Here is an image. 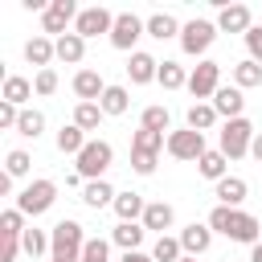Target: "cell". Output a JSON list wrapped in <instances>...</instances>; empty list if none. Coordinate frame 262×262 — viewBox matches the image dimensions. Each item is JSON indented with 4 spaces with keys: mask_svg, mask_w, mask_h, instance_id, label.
Instances as JSON below:
<instances>
[{
    "mask_svg": "<svg viewBox=\"0 0 262 262\" xmlns=\"http://www.w3.org/2000/svg\"><path fill=\"white\" fill-rule=\"evenodd\" d=\"M233 86H237V90L262 86V66H258V61H250V57H246V61H237V66H233Z\"/></svg>",
    "mask_w": 262,
    "mask_h": 262,
    "instance_id": "f546056e",
    "label": "cell"
},
{
    "mask_svg": "<svg viewBox=\"0 0 262 262\" xmlns=\"http://www.w3.org/2000/svg\"><path fill=\"white\" fill-rule=\"evenodd\" d=\"M254 29V16H250V8L246 4H225L221 12H217V33H250Z\"/></svg>",
    "mask_w": 262,
    "mask_h": 262,
    "instance_id": "7c38bea8",
    "label": "cell"
},
{
    "mask_svg": "<svg viewBox=\"0 0 262 262\" xmlns=\"http://www.w3.org/2000/svg\"><path fill=\"white\" fill-rule=\"evenodd\" d=\"M246 192H250V184H246L242 176H225V180H217V188H213L217 205H229V209H242Z\"/></svg>",
    "mask_w": 262,
    "mask_h": 262,
    "instance_id": "ac0fdd59",
    "label": "cell"
},
{
    "mask_svg": "<svg viewBox=\"0 0 262 262\" xmlns=\"http://www.w3.org/2000/svg\"><path fill=\"white\" fill-rule=\"evenodd\" d=\"M147 33V20H139L135 12H115V29H111V45L123 53H135V41Z\"/></svg>",
    "mask_w": 262,
    "mask_h": 262,
    "instance_id": "9c48e42d",
    "label": "cell"
},
{
    "mask_svg": "<svg viewBox=\"0 0 262 262\" xmlns=\"http://www.w3.org/2000/svg\"><path fill=\"white\" fill-rule=\"evenodd\" d=\"M180 262H196V258H188V254H184V258H180Z\"/></svg>",
    "mask_w": 262,
    "mask_h": 262,
    "instance_id": "681fc988",
    "label": "cell"
},
{
    "mask_svg": "<svg viewBox=\"0 0 262 262\" xmlns=\"http://www.w3.org/2000/svg\"><path fill=\"white\" fill-rule=\"evenodd\" d=\"M213 111L229 123V119H242V111H246V98H242V90L237 86H221L217 94H213Z\"/></svg>",
    "mask_w": 262,
    "mask_h": 262,
    "instance_id": "e0dca14e",
    "label": "cell"
},
{
    "mask_svg": "<svg viewBox=\"0 0 262 262\" xmlns=\"http://www.w3.org/2000/svg\"><path fill=\"white\" fill-rule=\"evenodd\" d=\"M53 57H57V41H53V37L37 33V37H29V41H25V61H29V66L49 70V61H53Z\"/></svg>",
    "mask_w": 262,
    "mask_h": 262,
    "instance_id": "4fadbf2b",
    "label": "cell"
},
{
    "mask_svg": "<svg viewBox=\"0 0 262 262\" xmlns=\"http://www.w3.org/2000/svg\"><path fill=\"white\" fill-rule=\"evenodd\" d=\"M176 237H180V246H184V254H188V258H201V254L213 246V229H209V225H196V221H192V225H184Z\"/></svg>",
    "mask_w": 262,
    "mask_h": 262,
    "instance_id": "2e32d148",
    "label": "cell"
},
{
    "mask_svg": "<svg viewBox=\"0 0 262 262\" xmlns=\"http://www.w3.org/2000/svg\"><path fill=\"white\" fill-rule=\"evenodd\" d=\"M25 246H20V237H4L0 242V262H16V254H20Z\"/></svg>",
    "mask_w": 262,
    "mask_h": 262,
    "instance_id": "f6af8a7d",
    "label": "cell"
},
{
    "mask_svg": "<svg viewBox=\"0 0 262 262\" xmlns=\"http://www.w3.org/2000/svg\"><path fill=\"white\" fill-rule=\"evenodd\" d=\"M115 164V147L106 143V139H90L78 156H74V172L82 176V180H102V172Z\"/></svg>",
    "mask_w": 262,
    "mask_h": 262,
    "instance_id": "3957f363",
    "label": "cell"
},
{
    "mask_svg": "<svg viewBox=\"0 0 262 262\" xmlns=\"http://www.w3.org/2000/svg\"><path fill=\"white\" fill-rule=\"evenodd\" d=\"M217 119H221V115L213 111V102H192V106L184 111V127H192V131H201V135H205Z\"/></svg>",
    "mask_w": 262,
    "mask_h": 262,
    "instance_id": "603a6c76",
    "label": "cell"
},
{
    "mask_svg": "<svg viewBox=\"0 0 262 262\" xmlns=\"http://www.w3.org/2000/svg\"><path fill=\"white\" fill-rule=\"evenodd\" d=\"M33 94H37V90H33V82H29V78H20V74H8V78H4V90H0V98H4V102H12V106H20V111H25V102H29Z\"/></svg>",
    "mask_w": 262,
    "mask_h": 262,
    "instance_id": "44dd1931",
    "label": "cell"
},
{
    "mask_svg": "<svg viewBox=\"0 0 262 262\" xmlns=\"http://www.w3.org/2000/svg\"><path fill=\"white\" fill-rule=\"evenodd\" d=\"M115 196H119V192H115L106 180H86V184H82V201H86L90 209H106V205H115Z\"/></svg>",
    "mask_w": 262,
    "mask_h": 262,
    "instance_id": "cb8c5ba5",
    "label": "cell"
},
{
    "mask_svg": "<svg viewBox=\"0 0 262 262\" xmlns=\"http://www.w3.org/2000/svg\"><path fill=\"white\" fill-rule=\"evenodd\" d=\"M156 160H160L156 151H139V147H131V168H135L139 176H151V172H156Z\"/></svg>",
    "mask_w": 262,
    "mask_h": 262,
    "instance_id": "b9f144b4",
    "label": "cell"
},
{
    "mask_svg": "<svg viewBox=\"0 0 262 262\" xmlns=\"http://www.w3.org/2000/svg\"><path fill=\"white\" fill-rule=\"evenodd\" d=\"M250 262H262V242H258V246H250Z\"/></svg>",
    "mask_w": 262,
    "mask_h": 262,
    "instance_id": "c3c4849f",
    "label": "cell"
},
{
    "mask_svg": "<svg viewBox=\"0 0 262 262\" xmlns=\"http://www.w3.org/2000/svg\"><path fill=\"white\" fill-rule=\"evenodd\" d=\"M246 49H250V61L262 66V25H254V29L246 33Z\"/></svg>",
    "mask_w": 262,
    "mask_h": 262,
    "instance_id": "ee69618b",
    "label": "cell"
},
{
    "mask_svg": "<svg viewBox=\"0 0 262 262\" xmlns=\"http://www.w3.org/2000/svg\"><path fill=\"white\" fill-rule=\"evenodd\" d=\"M53 201H57V184L53 180H33V184H25L16 192V209L25 217H41L45 209H53Z\"/></svg>",
    "mask_w": 262,
    "mask_h": 262,
    "instance_id": "5b68a950",
    "label": "cell"
},
{
    "mask_svg": "<svg viewBox=\"0 0 262 262\" xmlns=\"http://www.w3.org/2000/svg\"><path fill=\"white\" fill-rule=\"evenodd\" d=\"M41 131H45V115H41V111H33V106H25V111H20V123H16V135L37 139Z\"/></svg>",
    "mask_w": 262,
    "mask_h": 262,
    "instance_id": "836d02e7",
    "label": "cell"
},
{
    "mask_svg": "<svg viewBox=\"0 0 262 262\" xmlns=\"http://www.w3.org/2000/svg\"><path fill=\"white\" fill-rule=\"evenodd\" d=\"M111 29H115V12H106L102 4L82 8V12H78V20H74V33H78L82 41H90V37H98V33H106V37H111Z\"/></svg>",
    "mask_w": 262,
    "mask_h": 262,
    "instance_id": "8fae6325",
    "label": "cell"
},
{
    "mask_svg": "<svg viewBox=\"0 0 262 262\" xmlns=\"http://www.w3.org/2000/svg\"><path fill=\"white\" fill-rule=\"evenodd\" d=\"M86 57V41L78 37V33H66V37H57V61H66V66H78Z\"/></svg>",
    "mask_w": 262,
    "mask_h": 262,
    "instance_id": "83f0119b",
    "label": "cell"
},
{
    "mask_svg": "<svg viewBox=\"0 0 262 262\" xmlns=\"http://www.w3.org/2000/svg\"><path fill=\"white\" fill-rule=\"evenodd\" d=\"M98 106H102V115H127V106H131V94H127V86H106V94L98 98Z\"/></svg>",
    "mask_w": 262,
    "mask_h": 262,
    "instance_id": "f1b7e54d",
    "label": "cell"
},
{
    "mask_svg": "<svg viewBox=\"0 0 262 262\" xmlns=\"http://www.w3.org/2000/svg\"><path fill=\"white\" fill-rule=\"evenodd\" d=\"M78 262H111V242L106 237H90Z\"/></svg>",
    "mask_w": 262,
    "mask_h": 262,
    "instance_id": "ab89813d",
    "label": "cell"
},
{
    "mask_svg": "<svg viewBox=\"0 0 262 262\" xmlns=\"http://www.w3.org/2000/svg\"><path fill=\"white\" fill-rule=\"evenodd\" d=\"M49 262H57V258H49Z\"/></svg>",
    "mask_w": 262,
    "mask_h": 262,
    "instance_id": "f907efd6",
    "label": "cell"
},
{
    "mask_svg": "<svg viewBox=\"0 0 262 262\" xmlns=\"http://www.w3.org/2000/svg\"><path fill=\"white\" fill-rule=\"evenodd\" d=\"M29 168H33V156H29V151H20V147H12V151L4 156V172H8L12 180H16V176H25Z\"/></svg>",
    "mask_w": 262,
    "mask_h": 262,
    "instance_id": "f35d334b",
    "label": "cell"
},
{
    "mask_svg": "<svg viewBox=\"0 0 262 262\" xmlns=\"http://www.w3.org/2000/svg\"><path fill=\"white\" fill-rule=\"evenodd\" d=\"M25 229H29V225H25V213H20L16 205L0 213V237H20Z\"/></svg>",
    "mask_w": 262,
    "mask_h": 262,
    "instance_id": "74e56055",
    "label": "cell"
},
{
    "mask_svg": "<svg viewBox=\"0 0 262 262\" xmlns=\"http://www.w3.org/2000/svg\"><path fill=\"white\" fill-rule=\"evenodd\" d=\"M86 143H90V139H86V131H82L78 123H66V127L57 131V151H61V156H78Z\"/></svg>",
    "mask_w": 262,
    "mask_h": 262,
    "instance_id": "4316f807",
    "label": "cell"
},
{
    "mask_svg": "<svg viewBox=\"0 0 262 262\" xmlns=\"http://www.w3.org/2000/svg\"><path fill=\"white\" fill-rule=\"evenodd\" d=\"M20 246H25V254H29V258H41V254H49V233L29 225V229L20 233Z\"/></svg>",
    "mask_w": 262,
    "mask_h": 262,
    "instance_id": "d590c367",
    "label": "cell"
},
{
    "mask_svg": "<svg viewBox=\"0 0 262 262\" xmlns=\"http://www.w3.org/2000/svg\"><path fill=\"white\" fill-rule=\"evenodd\" d=\"M250 156H254V160H258V164H262V131H258V135H254V143H250Z\"/></svg>",
    "mask_w": 262,
    "mask_h": 262,
    "instance_id": "7dc6e473",
    "label": "cell"
},
{
    "mask_svg": "<svg viewBox=\"0 0 262 262\" xmlns=\"http://www.w3.org/2000/svg\"><path fill=\"white\" fill-rule=\"evenodd\" d=\"M143 233H147V229H143L139 221H119V225L111 229V242H115L123 254H131V250H139V246H143Z\"/></svg>",
    "mask_w": 262,
    "mask_h": 262,
    "instance_id": "ffe728a7",
    "label": "cell"
},
{
    "mask_svg": "<svg viewBox=\"0 0 262 262\" xmlns=\"http://www.w3.org/2000/svg\"><path fill=\"white\" fill-rule=\"evenodd\" d=\"M102 119H106V115H102L98 102H78V106H74V123H78L82 131H98Z\"/></svg>",
    "mask_w": 262,
    "mask_h": 262,
    "instance_id": "d6a6232c",
    "label": "cell"
},
{
    "mask_svg": "<svg viewBox=\"0 0 262 262\" xmlns=\"http://www.w3.org/2000/svg\"><path fill=\"white\" fill-rule=\"evenodd\" d=\"M213 233L229 237V242H242V246H258V233H262V221L246 209H229V205H213L209 221H205Z\"/></svg>",
    "mask_w": 262,
    "mask_h": 262,
    "instance_id": "6da1fadb",
    "label": "cell"
},
{
    "mask_svg": "<svg viewBox=\"0 0 262 262\" xmlns=\"http://www.w3.org/2000/svg\"><path fill=\"white\" fill-rule=\"evenodd\" d=\"M78 20V4L74 0H49V8L41 12V29H45V37H66V29ZM74 33V29H70Z\"/></svg>",
    "mask_w": 262,
    "mask_h": 262,
    "instance_id": "ba28073f",
    "label": "cell"
},
{
    "mask_svg": "<svg viewBox=\"0 0 262 262\" xmlns=\"http://www.w3.org/2000/svg\"><path fill=\"white\" fill-rule=\"evenodd\" d=\"M16 123H20V106H12V102L0 98V127L4 131H16Z\"/></svg>",
    "mask_w": 262,
    "mask_h": 262,
    "instance_id": "7bdbcfd3",
    "label": "cell"
},
{
    "mask_svg": "<svg viewBox=\"0 0 262 262\" xmlns=\"http://www.w3.org/2000/svg\"><path fill=\"white\" fill-rule=\"evenodd\" d=\"M131 147H139V151H164L168 147V135H160V131H147V127H139L135 135H131Z\"/></svg>",
    "mask_w": 262,
    "mask_h": 262,
    "instance_id": "e575fe53",
    "label": "cell"
},
{
    "mask_svg": "<svg viewBox=\"0 0 262 262\" xmlns=\"http://www.w3.org/2000/svg\"><path fill=\"white\" fill-rule=\"evenodd\" d=\"M217 90H221V61H209V57L196 61L192 74H188V94H192L196 102H205V98L213 102Z\"/></svg>",
    "mask_w": 262,
    "mask_h": 262,
    "instance_id": "8992f818",
    "label": "cell"
},
{
    "mask_svg": "<svg viewBox=\"0 0 262 262\" xmlns=\"http://www.w3.org/2000/svg\"><path fill=\"white\" fill-rule=\"evenodd\" d=\"M151 258H156V262H180V258H184V246H180V237H172V233L156 237V246H151Z\"/></svg>",
    "mask_w": 262,
    "mask_h": 262,
    "instance_id": "4dcf8cb0",
    "label": "cell"
},
{
    "mask_svg": "<svg viewBox=\"0 0 262 262\" xmlns=\"http://www.w3.org/2000/svg\"><path fill=\"white\" fill-rule=\"evenodd\" d=\"M254 123L242 115V119H229L225 127H221V139H217V147L225 151V160H242V156H250V143H254Z\"/></svg>",
    "mask_w": 262,
    "mask_h": 262,
    "instance_id": "277c9868",
    "label": "cell"
},
{
    "mask_svg": "<svg viewBox=\"0 0 262 262\" xmlns=\"http://www.w3.org/2000/svg\"><path fill=\"white\" fill-rule=\"evenodd\" d=\"M217 41V25L213 20H188L184 29H180V49L188 53V57H205L209 53V45Z\"/></svg>",
    "mask_w": 262,
    "mask_h": 262,
    "instance_id": "52a82bcc",
    "label": "cell"
},
{
    "mask_svg": "<svg viewBox=\"0 0 262 262\" xmlns=\"http://www.w3.org/2000/svg\"><path fill=\"white\" fill-rule=\"evenodd\" d=\"M111 209L119 213V221H143V209H147V201H143L139 192H119Z\"/></svg>",
    "mask_w": 262,
    "mask_h": 262,
    "instance_id": "d4e9b609",
    "label": "cell"
},
{
    "mask_svg": "<svg viewBox=\"0 0 262 262\" xmlns=\"http://www.w3.org/2000/svg\"><path fill=\"white\" fill-rule=\"evenodd\" d=\"M33 90H37L41 98H49V94L57 90V70H53V66H49V70H37V74H33Z\"/></svg>",
    "mask_w": 262,
    "mask_h": 262,
    "instance_id": "60d3db41",
    "label": "cell"
},
{
    "mask_svg": "<svg viewBox=\"0 0 262 262\" xmlns=\"http://www.w3.org/2000/svg\"><path fill=\"white\" fill-rule=\"evenodd\" d=\"M168 123H172V115H168V106H143V115H139V127H147V131H168Z\"/></svg>",
    "mask_w": 262,
    "mask_h": 262,
    "instance_id": "8d00e7d4",
    "label": "cell"
},
{
    "mask_svg": "<svg viewBox=\"0 0 262 262\" xmlns=\"http://www.w3.org/2000/svg\"><path fill=\"white\" fill-rule=\"evenodd\" d=\"M127 78H131L135 86H147V82H156V78H160V61H156L151 53L135 49V53L127 57Z\"/></svg>",
    "mask_w": 262,
    "mask_h": 262,
    "instance_id": "5bb4252c",
    "label": "cell"
},
{
    "mask_svg": "<svg viewBox=\"0 0 262 262\" xmlns=\"http://www.w3.org/2000/svg\"><path fill=\"white\" fill-rule=\"evenodd\" d=\"M86 229L78 225V221H57L53 229H49V258H57V262H78L82 258V250H86Z\"/></svg>",
    "mask_w": 262,
    "mask_h": 262,
    "instance_id": "7a4b0ae2",
    "label": "cell"
},
{
    "mask_svg": "<svg viewBox=\"0 0 262 262\" xmlns=\"http://www.w3.org/2000/svg\"><path fill=\"white\" fill-rule=\"evenodd\" d=\"M74 94H78V102H98V98L106 94L102 74H98V70H78V74H74Z\"/></svg>",
    "mask_w": 262,
    "mask_h": 262,
    "instance_id": "9a60e30c",
    "label": "cell"
},
{
    "mask_svg": "<svg viewBox=\"0 0 262 262\" xmlns=\"http://www.w3.org/2000/svg\"><path fill=\"white\" fill-rule=\"evenodd\" d=\"M119 262H156V258H151V254H143V250H131V254H123Z\"/></svg>",
    "mask_w": 262,
    "mask_h": 262,
    "instance_id": "bcb514c9",
    "label": "cell"
},
{
    "mask_svg": "<svg viewBox=\"0 0 262 262\" xmlns=\"http://www.w3.org/2000/svg\"><path fill=\"white\" fill-rule=\"evenodd\" d=\"M164 90H180V86H188V74H184V66L180 61H160V78H156Z\"/></svg>",
    "mask_w": 262,
    "mask_h": 262,
    "instance_id": "1f68e13d",
    "label": "cell"
},
{
    "mask_svg": "<svg viewBox=\"0 0 262 262\" xmlns=\"http://www.w3.org/2000/svg\"><path fill=\"white\" fill-rule=\"evenodd\" d=\"M209 147H205V135L192 131V127H180V131H168V156L172 160H201Z\"/></svg>",
    "mask_w": 262,
    "mask_h": 262,
    "instance_id": "30bf717a",
    "label": "cell"
},
{
    "mask_svg": "<svg viewBox=\"0 0 262 262\" xmlns=\"http://www.w3.org/2000/svg\"><path fill=\"white\" fill-rule=\"evenodd\" d=\"M225 168H229V160H225V151H221V147H209V151H205V156L196 160V172H201L205 180H213V184L229 176Z\"/></svg>",
    "mask_w": 262,
    "mask_h": 262,
    "instance_id": "7402d4cb",
    "label": "cell"
},
{
    "mask_svg": "<svg viewBox=\"0 0 262 262\" xmlns=\"http://www.w3.org/2000/svg\"><path fill=\"white\" fill-rule=\"evenodd\" d=\"M180 29H184V25H176L172 12H151V16H147V37H156V41L180 37Z\"/></svg>",
    "mask_w": 262,
    "mask_h": 262,
    "instance_id": "484cf974",
    "label": "cell"
},
{
    "mask_svg": "<svg viewBox=\"0 0 262 262\" xmlns=\"http://www.w3.org/2000/svg\"><path fill=\"white\" fill-rule=\"evenodd\" d=\"M172 221H176V213H172V205L168 201H147V209H143V229H156L160 237H164V229H172Z\"/></svg>",
    "mask_w": 262,
    "mask_h": 262,
    "instance_id": "d6986e66",
    "label": "cell"
}]
</instances>
